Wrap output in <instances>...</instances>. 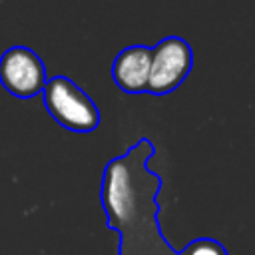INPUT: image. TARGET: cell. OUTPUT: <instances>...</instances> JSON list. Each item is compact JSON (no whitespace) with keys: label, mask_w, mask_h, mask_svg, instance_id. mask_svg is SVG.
Masks as SVG:
<instances>
[{"label":"cell","mask_w":255,"mask_h":255,"mask_svg":"<svg viewBox=\"0 0 255 255\" xmlns=\"http://www.w3.org/2000/svg\"><path fill=\"white\" fill-rule=\"evenodd\" d=\"M44 104L48 112L72 131H92L100 124L96 104L66 76H56L46 82Z\"/></svg>","instance_id":"obj_1"},{"label":"cell","mask_w":255,"mask_h":255,"mask_svg":"<svg viewBox=\"0 0 255 255\" xmlns=\"http://www.w3.org/2000/svg\"><path fill=\"white\" fill-rule=\"evenodd\" d=\"M191 48L181 38H165L151 48V66L147 78V92L165 94L181 84L191 70Z\"/></svg>","instance_id":"obj_2"},{"label":"cell","mask_w":255,"mask_h":255,"mask_svg":"<svg viewBox=\"0 0 255 255\" xmlns=\"http://www.w3.org/2000/svg\"><path fill=\"white\" fill-rule=\"evenodd\" d=\"M0 82L16 98H32L46 86L40 58L24 46H14L0 58Z\"/></svg>","instance_id":"obj_3"},{"label":"cell","mask_w":255,"mask_h":255,"mask_svg":"<svg viewBox=\"0 0 255 255\" xmlns=\"http://www.w3.org/2000/svg\"><path fill=\"white\" fill-rule=\"evenodd\" d=\"M133 187L131 177L126 167L124 157L110 163L104 179V203L108 207V213L116 221H128L133 215L135 201H133Z\"/></svg>","instance_id":"obj_4"},{"label":"cell","mask_w":255,"mask_h":255,"mask_svg":"<svg viewBox=\"0 0 255 255\" xmlns=\"http://www.w3.org/2000/svg\"><path fill=\"white\" fill-rule=\"evenodd\" d=\"M151 66V48L147 46H131L126 48L114 62V78L116 84L126 92H143L147 88Z\"/></svg>","instance_id":"obj_5"},{"label":"cell","mask_w":255,"mask_h":255,"mask_svg":"<svg viewBox=\"0 0 255 255\" xmlns=\"http://www.w3.org/2000/svg\"><path fill=\"white\" fill-rule=\"evenodd\" d=\"M187 255H223V249L209 239H199L191 245Z\"/></svg>","instance_id":"obj_6"}]
</instances>
